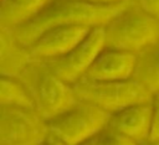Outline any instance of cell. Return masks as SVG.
<instances>
[{"label": "cell", "instance_id": "8", "mask_svg": "<svg viewBox=\"0 0 159 145\" xmlns=\"http://www.w3.org/2000/svg\"><path fill=\"white\" fill-rule=\"evenodd\" d=\"M92 27L82 25L55 26L41 33L31 45L30 53L35 57L53 59L68 53L91 31Z\"/></svg>", "mask_w": 159, "mask_h": 145}, {"label": "cell", "instance_id": "7", "mask_svg": "<svg viewBox=\"0 0 159 145\" xmlns=\"http://www.w3.org/2000/svg\"><path fill=\"white\" fill-rule=\"evenodd\" d=\"M31 94L36 112L46 120L63 113L80 102L72 84L61 79L48 67L36 77Z\"/></svg>", "mask_w": 159, "mask_h": 145}, {"label": "cell", "instance_id": "14", "mask_svg": "<svg viewBox=\"0 0 159 145\" xmlns=\"http://www.w3.org/2000/svg\"><path fill=\"white\" fill-rule=\"evenodd\" d=\"M87 143L92 144H135L129 138L124 136L123 134L118 133L117 130L112 129L111 126H104L99 133H97L93 138H91Z\"/></svg>", "mask_w": 159, "mask_h": 145}, {"label": "cell", "instance_id": "3", "mask_svg": "<svg viewBox=\"0 0 159 145\" xmlns=\"http://www.w3.org/2000/svg\"><path fill=\"white\" fill-rule=\"evenodd\" d=\"M106 47L139 52L159 38V20L142 7L125 6L104 25Z\"/></svg>", "mask_w": 159, "mask_h": 145}, {"label": "cell", "instance_id": "12", "mask_svg": "<svg viewBox=\"0 0 159 145\" xmlns=\"http://www.w3.org/2000/svg\"><path fill=\"white\" fill-rule=\"evenodd\" d=\"M51 0H9L4 2L2 21L10 26L21 25L37 15Z\"/></svg>", "mask_w": 159, "mask_h": 145}, {"label": "cell", "instance_id": "16", "mask_svg": "<svg viewBox=\"0 0 159 145\" xmlns=\"http://www.w3.org/2000/svg\"><path fill=\"white\" fill-rule=\"evenodd\" d=\"M139 2L145 12L159 20V0H139Z\"/></svg>", "mask_w": 159, "mask_h": 145}, {"label": "cell", "instance_id": "15", "mask_svg": "<svg viewBox=\"0 0 159 145\" xmlns=\"http://www.w3.org/2000/svg\"><path fill=\"white\" fill-rule=\"evenodd\" d=\"M148 143H159V90L152 98V123Z\"/></svg>", "mask_w": 159, "mask_h": 145}, {"label": "cell", "instance_id": "17", "mask_svg": "<svg viewBox=\"0 0 159 145\" xmlns=\"http://www.w3.org/2000/svg\"><path fill=\"white\" fill-rule=\"evenodd\" d=\"M91 2H96V4H114V2H118L120 0H88Z\"/></svg>", "mask_w": 159, "mask_h": 145}, {"label": "cell", "instance_id": "10", "mask_svg": "<svg viewBox=\"0 0 159 145\" xmlns=\"http://www.w3.org/2000/svg\"><path fill=\"white\" fill-rule=\"evenodd\" d=\"M152 123V100L127 105L111 114L108 126L134 143H147Z\"/></svg>", "mask_w": 159, "mask_h": 145}, {"label": "cell", "instance_id": "5", "mask_svg": "<svg viewBox=\"0 0 159 145\" xmlns=\"http://www.w3.org/2000/svg\"><path fill=\"white\" fill-rule=\"evenodd\" d=\"M48 134L46 119L35 109L1 104L0 144L35 145L45 143Z\"/></svg>", "mask_w": 159, "mask_h": 145}, {"label": "cell", "instance_id": "13", "mask_svg": "<svg viewBox=\"0 0 159 145\" xmlns=\"http://www.w3.org/2000/svg\"><path fill=\"white\" fill-rule=\"evenodd\" d=\"M0 87H1V90H0L1 104L36 110L35 100L32 98L31 92L19 81L2 74L0 81Z\"/></svg>", "mask_w": 159, "mask_h": 145}, {"label": "cell", "instance_id": "6", "mask_svg": "<svg viewBox=\"0 0 159 145\" xmlns=\"http://www.w3.org/2000/svg\"><path fill=\"white\" fill-rule=\"evenodd\" d=\"M106 47L104 26H94L88 35L68 53L50 59L47 67L65 82L73 84L80 81L98 56Z\"/></svg>", "mask_w": 159, "mask_h": 145}, {"label": "cell", "instance_id": "1", "mask_svg": "<svg viewBox=\"0 0 159 145\" xmlns=\"http://www.w3.org/2000/svg\"><path fill=\"white\" fill-rule=\"evenodd\" d=\"M127 4H96L88 0H52L29 21L14 27L12 33L22 46H30L41 33L61 25L104 26Z\"/></svg>", "mask_w": 159, "mask_h": 145}, {"label": "cell", "instance_id": "4", "mask_svg": "<svg viewBox=\"0 0 159 145\" xmlns=\"http://www.w3.org/2000/svg\"><path fill=\"white\" fill-rule=\"evenodd\" d=\"M72 87L80 100L93 103L111 114L134 103L150 102L153 98V93L134 78L122 81L81 78Z\"/></svg>", "mask_w": 159, "mask_h": 145}, {"label": "cell", "instance_id": "11", "mask_svg": "<svg viewBox=\"0 0 159 145\" xmlns=\"http://www.w3.org/2000/svg\"><path fill=\"white\" fill-rule=\"evenodd\" d=\"M152 93L159 90V38L137 52L133 77Z\"/></svg>", "mask_w": 159, "mask_h": 145}, {"label": "cell", "instance_id": "9", "mask_svg": "<svg viewBox=\"0 0 159 145\" xmlns=\"http://www.w3.org/2000/svg\"><path fill=\"white\" fill-rule=\"evenodd\" d=\"M137 53L104 47L94 58L82 78L89 81H122L133 77Z\"/></svg>", "mask_w": 159, "mask_h": 145}, {"label": "cell", "instance_id": "2", "mask_svg": "<svg viewBox=\"0 0 159 145\" xmlns=\"http://www.w3.org/2000/svg\"><path fill=\"white\" fill-rule=\"evenodd\" d=\"M111 113L101 107L80 100L63 113L46 120L48 134L45 143L78 144L87 143L104 126H107Z\"/></svg>", "mask_w": 159, "mask_h": 145}]
</instances>
